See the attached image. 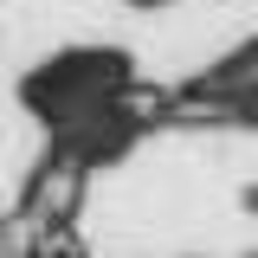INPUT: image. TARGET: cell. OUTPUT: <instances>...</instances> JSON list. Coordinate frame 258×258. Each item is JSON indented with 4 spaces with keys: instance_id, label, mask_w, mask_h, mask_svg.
I'll return each instance as SVG.
<instances>
[{
    "instance_id": "7a4b0ae2",
    "label": "cell",
    "mask_w": 258,
    "mask_h": 258,
    "mask_svg": "<svg viewBox=\"0 0 258 258\" xmlns=\"http://www.w3.org/2000/svg\"><path fill=\"white\" fill-rule=\"evenodd\" d=\"M136 7H161V0H136Z\"/></svg>"
},
{
    "instance_id": "6da1fadb",
    "label": "cell",
    "mask_w": 258,
    "mask_h": 258,
    "mask_svg": "<svg viewBox=\"0 0 258 258\" xmlns=\"http://www.w3.org/2000/svg\"><path fill=\"white\" fill-rule=\"evenodd\" d=\"M129 84H136V78H129L123 52H110V45H78V52H58V58L39 64L26 84H20V103L58 136V129L84 123L97 110H110Z\"/></svg>"
}]
</instances>
